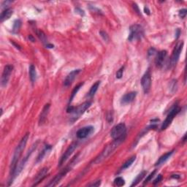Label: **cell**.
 I'll return each instance as SVG.
<instances>
[{
    "mask_svg": "<svg viewBox=\"0 0 187 187\" xmlns=\"http://www.w3.org/2000/svg\"><path fill=\"white\" fill-rule=\"evenodd\" d=\"M156 170H154V171H153V172H151V173L150 174V175H148V176L147 177V178L146 179V180H145V182H144V185H146V184H147L148 183H149V182L151 181V179L153 178H154V175H155V173H156Z\"/></svg>",
    "mask_w": 187,
    "mask_h": 187,
    "instance_id": "31",
    "label": "cell"
},
{
    "mask_svg": "<svg viewBox=\"0 0 187 187\" xmlns=\"http://www.w3.org/2000/svg\"><path fill=\"white\" fill-rule=\"evenodd\" d=\"M91 104H92L91 102L87 101L83 103V104L78 105L77 108H74L73 111H72V112L70 113L71 116H70V122H71V123H74L75 121L78 120V119L86 112V110L91 106Z\"/></svg>",
    "mask_w": 187,
    "mask_h": 187,
    "instance_id": "5",
    "label": "cell"
},
{
    "mask_svg": "<svg viewBox=\"0 0 187 187\" xmlns=\"http://www.w3.org/2000/svg\"><path fill=\"white\" fill-rule=\"evenodd\" d=\"M186 135H185L184 137H183V142H185V141H186Z\"/></svg>",
    "mask_w": 187,
    "mask_h": 187,
    "instance_id": "43",
    "label": "cell"
},
{
    "mask_svg": "<svg viewBox=\"0 0 187 187\" xmlns=\"http://www.w3.org/2000/svg\"><path fill=\"white\" fill-rule=\"evenodd\" d=\"M29 78L32 83H34L37 80V72L35 67L33 64H31L29 67Z\"/></svg>",
    "mask_w": 187,
    "mask_h": 187,
    "instance_id": "22",
    "label": "cell"
},
{
    "mask_svg": "<svg viewBox=\"0 0 187 187\" xmlns=\"http://www.w3.org/2000/svg\"><path fill=\"white\" fill-rule=\"evenodd\" d=\"M155 53H156V49L154 48H151L150 49L148 50V56H153V55H154Z\"/></svg>",
    "mask_w": 187,
    "mask_h": 187,
    "instance_id": "36",
    "label": "cell"
},
{
    "mask_svg": "<svg viewBox=\"0 0 187 187\" xmlns=\"http://www.w3.org/2000/svg\"><path fill=\"white\" fill-rule=\"evenodd\" d=\"M100 81H97L93 85V86H92V88L90 89V91H89V97H93V96H94V94H96V92H97V90H98V88L100 87Z\"/></svg>",
    "mask_w": 187,
    "mask_h": 187,
    "instance_id": "25",
    "label": "cell"
},
{
    "mask_svg": "<svg viewBox=\"0 0 187 187\" xmlns=\"http://www.w3.org/2000/svg\"><path fill=\"white\" fill-rule=\"evenodd\" d=\"M29 133H26V134L23 137L21 140L20 141L19 144L17 146V147L15 148V151H14L13 156H12V161H11V164H10V178L12 176V175H13L14 171H15V167H16L17 164H18V160H19L20 157H21L22 153H23L25 147H26L28 139H29Z\"/></svg>",
    "mask_w": 187,
    "mask_h": 187,
    "instance_id": "1",
    "label": "cell"
},
{
    "mask_svg": "<svg viewBox=\"0 0 187 187\" xmlns=\"http://www.w3.org/2000/svg\"><path fill=\"white\" fill-rule=\"evenodd\" d=\"M114 183L117 186H122L125 184V180L123 178L118 177L114 180Z\"/></svg>",
    "mask_w": 187,
    "mask_h": 187,
    "instance_id": "29",
    "label": "cell"
},
{
    "mask_svg": "<svg viewBox=\"0 0 187 187\" xmlns=\"http://www.w3.org/2000/svg\"><path fill=\"white\" fill-rule=\"evenodd\" d=\"M35 32L37 36L38 37V38L40 39V41H41L43 44H45V45H47V44H48V40H47V37L45 33H44L42 30H39V29H36Z\"/></svg>",
    "mask_w": 187,
    "mask_h": 187,
    "instance_id": "23",
    "label": "cell"
},
{
    "mask_svg": "<svg viewBox=\"0 0 187 187\" xmlns=\"http://www.w3.org/2000/svg\"><path fill=\"white\" fill-rule=\"evenodd\" d=\"M12 70H13V66L11 65V64H7L4 67L1 79V85L2 87H5L8 83Z\"/></svg>",
    "mask_w": 187,
    "mask_h": 187,
    "instance_id": "11",
    "label": "cell"
},
{
    "mask_svg": "<svg viewBox=\"0 0 187 187\" xmlns=\"http://www.w3.org/2000/svg\"><path fill=\"white\" fill-rule=\"evenodd\" d=\"M81 70L78 69V70H75L73 71H72L71 73H69L68 75L66 77L65 80H64V85L65 86H69L72 84V83L73 82V81L75 80V78H76L77 75H78L80 73H81Z\"/></svg>",
    "mask_w": 187,
    "mask_h": 187,
    "instance_id": "15",
    "label": "cell"
},
{
    "mask_svg": "<svg viewBox=\"0 0 187 187\" xmlns=\"http://www.w3.org/2000/svg\"><path fill=\"white\" fill-rule=\"evenodd\" d=\"M135 159H136V156H132L131 158L127 160V162H126L123 165H122V168H121V170H124L127 169V168L130 167L133 164V162H134L135 161Z\"/></svg>",
    "mask_w": 187,
    "mask_h": 187,
    "instance_id": "26",
    "label": "cell"
},
{
    "mask_svg": "<svg viewBox=\"0 0 187 187\" xmlns=\"http://www.w3.org/2000/svg\"><path fill=\"white\" fill-rule=\"evenodd\" d=\"M124 71V67H122L119 70H118L117 73H116V78H117L118 79H121V78H122Z\"/></svg>",
    "mask_w": 187,
    "mask_h": 187,
    "instance_id": "30",
    "label": "cell"
},
{
    "mask_svg": "<svg viewBox=\"0 0 187 187\" xmlns=\"http://www.w3.org/2000/svg\"><path fill=\"white\" fill-rule=\"evenodd\" d=\"M49 110L50 104H46L44 106L41 114H40V119H39V124L40 125H42L45 122L47 117H48V113H49Z\"/></svg>",
    "mask_w": 187,
    "mask_h": 187,
    "instance_id": "18",
    "label": "cell"
},
{
    "mask_svg": "<svg viewBox=\"0 0 187 187\" xmlns=\"http://www.w3.org/2000/svg\"><path fill=\"white\" fill-rule=\"evenodd\" d=\"M144 10H145V12L146 13H147L148 15H150V11H149V10H148V8L147 7H144Z\"/></svg>",
    "mask_w": 187,
    "mask_h": 187,
    "instance_id": "41",
    "label": "cell"
},
{
    "mask_svg": "<svg viewBox=\"0 0 187 187\" xmlns=\"http://www.w3.org/2000/svg\"><path fill=\"white\" fill-rule=\"evenodd\" d=\"M183 42H179V43L177 44L176 46L175 47L173 51H172V56H171L170 61V67H172L176 65L177 62H178L180 53H181L182 49H183Z\"/></svg>",
    "mask_w": 187,
    "mask_h": 187,
    "instance_id": "9",
    "label": "cell"
},
{
    "mask_svg": "<svg viewBox=\"0 0 187 187\" xmlns=\"http://www.w3.org/2000/svg\"><path fill=\"white\" fill-rule=\"evenodd\" d=\"M75 11H76V12H78V13H80V15H84V12H83V10H81L80 8H76L75 9Z\"/></svg>",
    "mask_w": 187,
    "mask_h": 187,
    "instance_id": "38",
    "label": "cell"
},
{
    "mask_svg": "<svg viewBox=\"0 0 187 187\" xmlns=\"http://www.w3.org/2000/svg\"><path fill=\"white\" fill-rule=\"evenodd\" d=\"M51 149H52V146H50V145L45 146V147H44V148L42 149V151L39 154L38 156H37V161H36V162L38 163V162H41L42 160L50 153Z\"/></svg>",
    "mask_w": 187,
    "mask_h": 187,
    "instance_id": "19",
    "label": "cell"
},
{
    "mask_svg": "<svg viewBox=\"0 0 187 187\" xmlns=\"http://www.w3.org/2000/svg\"><path fill=\"white\" fill-rule=\"evenodd\" d=\"M162 175L161 174H159V175H158V176L156 177V178L154 180V184L156 185L157 183H159L160 181H162Z\"/></svg>",
    "mask_w": 187,
    "mask_h": 187,
    "instance_id": "35",
    "label": "cell"
},
{
    "mask_svg": "<svg viewBox=\"0 0 187 187\" xmlns=\"http://www.w3.org/2000/svg\"><path fill=\"white\" fill-rule=\"evenodd\" d=\"M180 108H179L178 105H174L172 107V109L170 110V111L169 112L167 116V118L164 121V122L162 123L161 127V130H164L170 125V124L172 123V120L174 119L175 116L180 112Z\"/></svg>",
    "mask_w": 187,
    "mask_h": 187,
    "instance_id": "8",
    "label": "cell"
},
{
    "mask_svg": "<svg viewBox=\"0 0 187 187\" xmlns=\"http://www.w3.org/2000/svg\"><path fill=\"white\" fill-rule=\"evenodd\" d=\"M45 46H46V48H53V45H51V44H47V45H45Z\"/></svg>",
    "mask_w": 187,
    "mask_h": 187,
    "instance_id": "42",
    "label": "cell"
},
{
    "mask_svg": "<svg viewBox=\"0 0 187 187\" xmlns=\"http://www.w3.org/2000/svg\"><path fill=\"white\" fill-rule=\"evenodd\" d=\"M144 30L142 26L139 24L132 25L130 27V34H129V41L132 42L139 40L143 37Z\"/></svg>",
    "mask_w": 187,
    "mask_h": 187,
    "instance_id": "6",
    "label": "cell"
},
{
    "mask_svg": "<svg viewBox=\"0 0 187 187\" xmlns=\"http://www.w3.org/2000/svg\"><path fill=\"white\" fill-rule=\"evenodd\" d=\"M186 14H187L186 9H182V10H180L178 12V15L181 18H184L186 16Z\"/></svg>",
    "mask_w": 187,
    "mask_h": 187,
    "instance_id": "33",
    "label": "cell"
},
{
    "mask_svg": "<svg viewBox=\"0 0 187 187\" xmlns=\"http://www.w3.org/2000/svg\"><path fill=\"white\" fill-rule=\"evenodd\" d=\"M83 83H80V84H78V86H75V89H74L73 90V92H72V94H71V96H70V100H69V104H70V103H72V101H73V99L75 98V95H76L77 93H78V91L80 90V89H81V86H83Z\"/></svg>",
    "mask_w": 187,
    "mask_h": 187,
    "instance_id": "27",
    "label": "cell"
},
{
    "mask_svg": "<svg viewBox=\"0 0 187 187\" xmlns=\"http://www.w3.org/2000/svg\"><path fill=\"white\" fill-rule=\"evenodd\" d=\"M124 140L125 138L114 140V142H113L112 143L110 144L109 146H107L104 150H103V151L100 154V156L95 159V160L94 161V164H99V163L101 162L102 161L105 159L107 157L109 156L110 155H111L118 147H119V146L120 145Z\"/></svg>",
    "mask_w": 187,
    "mask_h": 187,
    "instance_id": "2",
    "label": "cell"
},
{
    "mask_svg": "<svg viewBox=\"0 0 187 187\" xmlns=\"http://www.w3.org/2000/svg\"><path fill=\"white\" fill-rule=\"evenodd\" d=\"M48 167H44L43 169H42L41 170H40V172L37 173V176H36L35 179H34V184H33L32 186H37V185H38L39 183H40V182H41L42 180H43V179L45 178V177H46L47 174H48Z\"/></svg>",
    "mask_w": 187,
    "mask_h": 187,
    "instance_id": "17",
    "label": "cell"
},
{
    "mask_svg": "<svg viewBox=\"0 0 187 187\" xmlns=\"http://www.w3.org/2000/svg\"><path fill=\"white\" fill-rule=\"evenodd\" d=\"M141 86H142L143 89L145 94H148L151 89V75L150 70H148L146 73H145L143 75L141 78Z\"/></svg>",
    "mask_w": 187,
    "mask_h": 187,
    "instance_id": "10",
    "label": "cell"
},
{
    "mask_svg": "<svg viewBox=\"0 0 187 187\" xmlns=\"http://www.w3.org/2000/svg\"><path fill=\"white\" fill-rule=\"evenodd\" d=\"M77 157H78V155L74 157L73 159L72 160L71 162L70 163V164H68V165L66 167L64 170H62L59 173H58L57 175H56V176L53 178L52 180L49 182V183H48V184L46 185V186L48 187H53V186H56V185H57L58 183L61 181V180H62L63 178L67 175V172H68L70 170H71V169L73 168V167L75 165V164H76V162L75 161H76V159H77Z\"/></svg>",
    "mask_w": 187,
    "mask_h": 187,
    "instance_id": "3",
    "label": "cell"
},
{
    "mask_svg": "<svg viewBox=\"0 0 187 187\" xmlns=\"http://www.w3.org/2000/svg\"><path fill=\"white\" fill-rule=\"evenodd\" d=\"M167 55V52L166 51H161L157 53L156 59H155V64L157 67L161 68L162 67L166 59Z\"/></svg>",
    "mask_w": 187,
    "mask_h": 187,
    "instance_id": "14",
    "label": "cell"
},
{
    "mask_svg": "<svg viewBox=\"0 0 187 187\" xmlns=\"http://www.w3.org/2000/svg\"><path fill=\"white\" fill-rule=\"evenodd\" d=\"M100 35H101V37H103V40H105V41L108 42V40H109V37H108V34H107V33L105 32V31H100Z\"/></svg>",
    "mask_w": 187,
    "mask_h": 187,
    "instance_id": "32",
    "label": "cell"
},
{
    "mask_svg": "<svg viewBox=\"0 0 187 187\" xmlns=\"http://www.w3.org/2000/svg\"><path fill=\"white\" fill-rule=\"evenodd\" d=\"M133 8L135 9V11H136L138 15H140V12L139 8H138V6L136 4H133Z\"/></svg>",
    "mask_w": 187,
    "mask_h": 187,
    "instance_id": "37",
    "label": "cell"
},
{
    "mask_svg": "<svg viewBox=\"0 0 187 187\" xmlns=\"http://www.w3.org/2000/svg\"><path fill=\"white\" fill-rule=\"evenodd\" d=\"M100 184H101V180H96V181L93 182V183H89L88 186H100Z\"/></svg>",
    "mask_w": 187,
    "mask_h": 187,
    "instance_id": "34",
    "label": "cell"
},
{
    "mask_svg": "<svg viewBox=\"0 0 187 187\" xmlns=\"http://www.w3.org/2000/svg\"><path fill=\"white\" fill-rule=\"evenodd\" d=\"M94 132V128L92 126H87V127H83V128L80 129L78 132H77L76 135L78 138L79 139H85V138H88L89 135H91Z\"/></svg>",
    "mask_w": 187,
    "mask_h": 187,
    "instance_id": "13",
    "label": "cell"
},
{
    "mask_svg": "<svg viewBox=\"0 0 187 187\" xmlns=\"http://www.w3.org/2000/svg\"><path fill=\"white\" fill-rule=\"evenodd\" d=\"M173 153H174V150L170 151L164 154V155H162V156L159 159L158 161H157L156 162V164H155V166H159V165H161V164H164V162H166L170 158L171 156L173 154Z\"/></svg>",
    "mask_w": 187,
    "mask_h": 187,
    "instance_id": "20",
    "label": "cell"
},
{
    "mask_svg": "<svg viewBox=\"0 0 187 187\" xmlns=\"http://www.w3.org/2000/svg\"><path fill=\"white\" fill-rule=\"evenodd\" d=\"M147 174V172L146 171H143L141 173H140L139 175L137 176L136 178L135 179L134 181H133V183H132L131 186H137V185L138 184V183H140V182L141 181V180H143V178L144 177L146 176V175Z\"/></svg>",
    "mask_w": 187,
    "mask_h": 187,
    "instance_id": "24",
    "label": "cell"
},
{
    "mask_svg": "<svg viewBox=\"0 0 187 187\" xmlns=\"http://www.w3.org/2000/svg\"><path fill=\"white\" fill-rule=\"evenodd\" d=\"M77 146H78V143H77L76 142L73 143L72 144H70V146H69V147L67 148V150H66V151L64 153V154L62 155V157H61L60 160H59V167L62 166V164L70 158V156H71L72 154L74 152V151L76 149Z\"/></svg>",
    "mask_w": 187,
    "mask_h": 187,
    "instance_id": "12",
    "label": "cell"
},
{
    "mask_svg": "<svg viewBox=\"0 0 187 187\" xmlns=\"http://www.w3.org/2000/svg\"><path fill=\"white\" fill-rule=\"evenodd\" d=\"M36 148H37V144H35V145L32 146V147H31V150L28 151L27 154H26V156L23 157V159L21 160V161H20L19 162H18V164H17V165H16V167H15V171H14L13 175H12V176L10 178V180H9V185H10L11 183H12V182H13L14 179H15V178L19 175V174L21 173V171L23 170V167H25V164H26V163L27 162L28 159H29V156H31V154H32V152L34 151V150H35Z\"/></svg>",
    "mask_w": 187,
    "mask_h": 187,
    "instance_id": "4",
    "label": "cell"
},
{
    "mask_svg": "<svg viewBox=\"0 0 187 187\" xmlns=\"http://www.w3.org/2000/svg\"><path fill=\"white\" fill-rule=\"evenodd\" d=\"M21 21H20L19 19L15 20L14 21V24H13V27H12V32L13 33H17L18 31H19L20 28H21Z\"/></svg>",
    "mask_w": 187,
    "mask_h": 187,
    "instance_id": "28",
    "label": "cell"
},
{
    "mask_svg": "<svg viewBox=\"0 0 187 187\" xmlns=\"http://www.w3.org/2000/svg\"><path fill=\"white\" fill-rule=\"evenodd\" d=\"M29 40H30V41L33 42L35 41V39H34V37H33L32 35H29Z\"/></svg>",
    "mask_w": 187,
    "mask_h": 187,
    "instance_id": "39",
    "label": "cell"
},
{
    "mask_svg": "<svg viewBox=\"0 0 187 187\" xmlns=\"http://www.w3.org/2000/svg\"><path fill=\"white\" fill-rule=\"evenodd\" d=\"M127 127L124 123H120L113 127L111 132V136L114 140L126 138Z\"/></svg>",
    "mask_w": 187,
    "mask_h": 187,
    "instance_id": "7",
    "label": "cell"
},
{
    "mask_svg": "<svg viewBox=\"0 0 187 187\" xmlns=\"http://www.w3.org/2000/svg\"><path fill=\"white\" fill-rule=\"evenodd\" d=\"M176 34V39L178 38L179 36H180V29H177L176 34Z\"/></svg>",
    "mask_w": 187,
    "mask_h": 187,
    "instance_id": "40",
    "label": "cell"
},
{
    "mask_svg": "<svg viewBox=\"0 0 187 187\" xmlns=\"http://www.w3.org/2000/svg\"><path fill=\"white\" fill-rule=\"evenodd\" d=\"M136 92H131L126 94L125 95L122 97V100H121V103H122V105L130 104L132 102L134 101L135 97H136Z\"/></svg>",
    "mask_w": 187,
    "mask_h": 187,
    "instance_id": "16",
    "label": "cell"
},
{
    "mask_svg": "<svg viewBox=\"0 0 187 187\" xmlns=\"http://www.w3.org/2000/svg\"><path fill=\"white\" fill-rule=\"evenodd\" d=\"M13 13V11L11 8H6L5 10H3L1 13V16H0V20L1 22H3L6 20L9 19L10 18L11 15Z\"/></svg>",
    "mask_w": 187,
    "mask_h": 187,
    "instance_id": "21",
    "label": "cell"
}]
</instances>
